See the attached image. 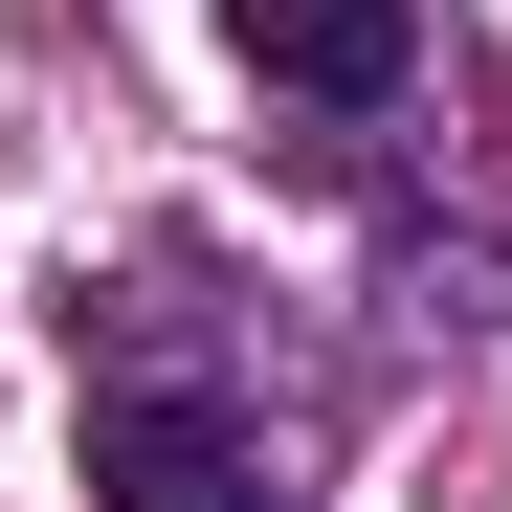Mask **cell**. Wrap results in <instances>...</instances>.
<instances>
[{
	"label": "cell",
	"instance_id": "cell-2",
	"mask_svg": "<svg viewBox=\"0 0 512 512\" xmlns=\"http://www.w3.org/2000/svg\"><path fill=\"white\" fill-rule=\"evenodd\" d=\"M223 67H245L268 112H312V156L379 201V179H401V112H423L446 45H423V0H223Z\"/></svg>",
	"mask_w": 512,
	"mask_h": 512
},
{
	"label": "cell",
	"instance_id": "cell-3",
	"mask_svg": "<svg viewBox=\"0 0 512 512\" xmlns=\"http://www.w3.org/2000/svg\"><path fill=\"white\" fill-rule=\"evenodd\" d=\"M379 290L423 334H512V245L490 223H423V179H379Z\"/></svg>",
	"mask_w": 512,
	"mask_h": 512
},
{
	"label": "cell",
	"instance_id": "cell-1",
	"mask_svg": "<svg viewBox=\"0 0 512 512\" xmlns=\"http://www.w3.org/2000/svg\"><path fill=\"white\" fill-rule=\"evenodd\" d=\"M67 446H90V512H312L357 446V379L290 290L156 245L67 290Z\"/></svg>",
	"mask_w": 512,
	"mask_h": 512
}]
</instances>
